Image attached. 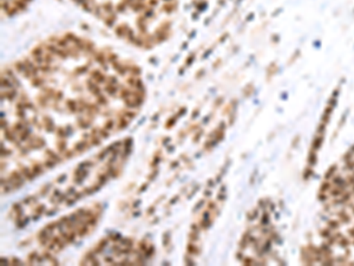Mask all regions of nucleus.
<instances>
[{"label": "nucleus", "instance_id": "nucleus-1", "mask_svg": "<svg viewBox=\"0 0 354 266\" xmlns=\"http://www.w3.org/2000/svg\"><path fill=\"white\" fill-rule=\"evenodd\" d=\"M90 8L100 13L110 21H117L118 17L128 15L130 12L136 13L140 17V21H145L142 15L151 16L155 11L161 8V4H165L168 0H82Z\"/></svg>", "mask_w": 354, "mask_h": 266}]
</instances>
